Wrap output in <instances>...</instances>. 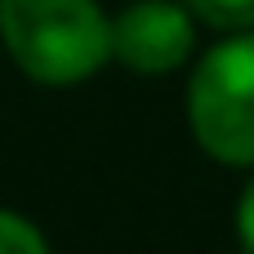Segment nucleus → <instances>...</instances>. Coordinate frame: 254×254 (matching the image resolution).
I'll return each mask as SVG.
<instances>
[{
	"instance_id": "1",
	"label": "nucleus",
	"mask_w": 254,
	"mask_h": 254,
	"mask_svg": "<svg viewBox=\"0 0 254 254\" xmlns=\"http://www.w3.org/2000/svg\"><path fill=\"white\" fill-rule=\"evenodd\" d=\"M0 45L27 80L67 89L112 63V18L98 0H0Z\"/></svg>"
},
{
	"instance_id": "2",
	"label": "nucleus",
	"mask_w": 254,
	"mask_h": 254,
	"mask_svg": "<svg viewBox=\"0 0 254 254\" xmlns=\"http://www.w3.org/2000/svg\"><path fill=\"white\" fill-rule=\"evenodd\" d=\"M188 125L210 161L254 170V31H228L196 58Z\"/></svg>"
},
{
	"instance_id": "3",
	"label": "nucleus",
	"mask_w": 254,
	"mask_h": 254,
	"mask_svg": "<svg viewBox=\"0 0 254 254\" xmlns=\"http://www.w3.org/2000/svg\"><path fill=\"white\" fill-rule=\"evenodd\" d=\"M196 54V18L183 0H129L112 18V58L138 76H170Z\"/></svg>"
},
{
	"instance_id": "4",
	"label": "nucleus",
	"mask_w": 254,
	"mask_h": 254,
	"mask_svg": "<svg viewBox=\"0 0 254 254\" xmlns=\"http://www.w3.org/2000/svg\"><path fill=\"white\" fill-rule=\"evenodd\" d=\"M196 22L214 31H254V0H183Z\"/></svg>"
},
{
	"instance_id": "5",
	"label": "nucleus",
	"mask_w": 254,
	"mask_h": 254,
	"mask_svg": "<svg viewBox=\"0 0 254 254\" xmlns=\"http://www.w3.org/2000/svg\"><path fill=\"white\" fill-rule=\"evenodd\" d=\"M0 254H49V241L18 210H0Z\"/></svg>"
},
{
	"instance_id": "6",
	"label": "nucleus",
	"mask_w": 254,
	"mask_h": 254,
	"mask_svg": "<svg viewBox=\"0 0 254 254\" xmlns=\"http://www.w3.org/2000/svg\"><path fill=\"white\" fill-rule=\"evenodd\" d=\"M237 237H241V250L254 254V174L241 192V201H237Z\"/></svg>"
}]
</instances>
